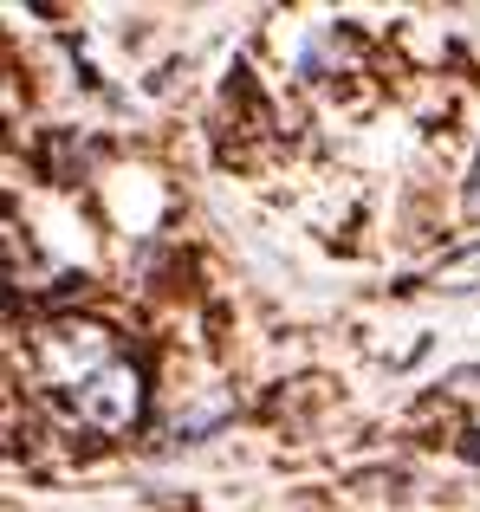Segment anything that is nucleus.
<instances>
[{"label": "nucleus", "mask_w": 480, "mask_h": 512, "mask_svg": "<svg viewBox=\"0 0 480 512\" xmlns=\"http://www.w3.org/2000/svg\"><path fill=\"white\" fill-rule=\"evenodd\" d=\"M143 415V370L137 363H111L78 389V422L98 435H130Z\"/></svg>", "instance_id": "obj_1"}, {"label": "nucleus", "mask_w": 480, "mask_h": 512, "mask_svg": "<svg viewBox=\"0 0 480 512\" xmlns=\"http://www.w3.org/2000/svg\"><path fill=\"white\" fill-rule=\"evenodd\" d=\"M111 338H104L98 325H59V331H46L39 338V370L52 376V383H65V389H85L98 370H111Z\"/></svg>", "instance_id": "obj_2"}, {"label": "nucleus", "mask_w": 480, "mask_h": 512, "mask_svg": "<svg viewBox=\"0 0 480 512\" xmlns=\"http://www.w3.org/2000/svg\"><path fill=\"white\" fill-rule=\"evenodd\" d=\"M468 208L480 214V163H474V188H468Z\"/></svg>", "instance_id": "obj_3"}, {"label": "nucleus", "mask_w": 480, "mask_h": 512, "mask_svg": "<svg viewBox=\"0 0 480 512\" xmlns=\"http://www.w3.org/2000/svg\"><path fill=\"white\" fill-rule=\"evenodd\" d=\"M468 454H474V461H480V428H474V435H468Z\"/></svg>", "instance_id": "obj_4"}]
</instances>
